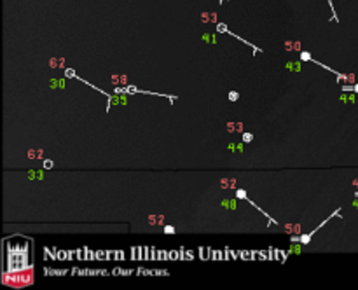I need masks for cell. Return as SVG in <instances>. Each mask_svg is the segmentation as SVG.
<instances>
[{"label": "cell", "instance_id": "6da1fadb", "mask_svg": "<svg viewBox=\"0 0 358 290\" xmlns=\"http://www.w3.org/2000/svg\"><path fill=\"white\" fill-rule=\"evenodd\" d=\"M30 266L28 243H7L5 245V273H18Z\"/></svg>", "mask_w": 358, "mask_h": 290}, {"label": "cell", "instance_id": "7a4b0ae2", "mask_svg": "<svg viewBox=\"0 0 358 290\" xmlns=\"http://www.w3.org/2000/svg\"><path fill=\"white\" fill-rule=\"evenodd\" d=\"M339 211H341V210H336L334 213H332V215H330V217H336V215H339ZM330 217H328V219H330ZM328 219H327V220H323V222H321V224L318 226L316 229H313L311 232H307V234H302V236H299V243H300V245H307V243L311 241V238H313V234H315V232H316L318 229H321V227H323V226H325V224L328 222Z\"/></svg>", "mask_w": 358, "mask_h": 290}, {"label": "cell", "instance_id": "3957f363", "mask_svg": "<svg viewBox=\"0 0 358 290\" xmlns=\"http://www.w3.org/2000/svg\"><path fill=\"white\" fill-rule=\"evenodd\" d=\"M222 206L229 208V210H236V201H232V199H225V201H222Z\"/></svg>", "mask_w": 358, "mask_h": 290}, {"label": "cell", "instance_id": "277c9868", "mask_svg": "<svg viewBox=\"0 0 358 290\" xmlns=\"http://www.w3.org/2000/svg\"><path fill=\"white\" fill-rule=\"evenodd\" d=\"M236 198H238V199H248V196H246V190L245 189H238V190H236Z\"/></svg>", "mask_w": 358, "mask_h": 290}, {"label": "cell", "instance_id": "5b68a950", "mask_svg": "<svg viewBox=\"0 0 358 290\" xmlns=\"http://www.w3.org/2000/svg\"><path fill=\"white\" fill-rule=\"evenodd\" d=\"M286 68H290V70H297V72H299V70H300V63H299V61H297V63H288V65H286Z\"/></svg>", "mask_w": 358, "mask_h": 290}, {"label": "cell", "instance_id": "8992f818", "mask_svg": "<svg viewBox=\"0 0 358 290\" xmlns=\"http://www.w3.org/2000/svg\"><path fill=\"white\" fill-rule=\"evenodd\" d=\"M252 140H253V135H252V133H248V131L243 133V142H245V143H248V142H252Z\"/></svg>", "mask_w": 358, "mask_h": 290}, {"label": "cell", "instance_id": "52a82bcc", "mask_svg": "<svg viewBox=\"0 0 358 290\" xmlns=\"http://www.w3.org/2000/svg\"><path fill=\"white\" fill-rule=\"evenodd\" d=\"M238 98H239V94H238L236 91H231V93H229V100L231 101H236Z\"/></svg>", "mask_w": 358, "mask_h": 290}, {"label": "cell", "instance_id": "ba28073f", "mask_svg": "<svg viewBox=\"0 0 358 290\" xmlns=\"http://www.w3.org/2000/svg\"><path fill=\"white\" fill-rule=\"evenodd\" d=\"M65 75H67V77H77V75H75V70H72V68H67V70H65Z\"/></svg>", "mask_w": 358, "mask_h": 290}, {"label": "cell", "instance_id": "9c48e42d", "mask_svg": "<svg viewBox=\"0 0 358 290\" xmlns=\"http://www.w3.org/2000/svg\"><path fill=\"white\" fill-rule=\"evenodd\" d=\"M341 100L342 101H355V96H353V94H349V96H344V94H342Z\"/></svg>", "mask_w": 358, "mask_h": 290}, {"label": "cell", "instance_id": "30bf717a", "mask_svg": "<svg viewBox=\"0 0 358 290\" xmlns=\"http://www.w3.org/2000/svg\"><path fill=\"white\" fill-rule=\"evenodd\" d=\"M164 232H166V234H173V232H175V227H171V226H166V227H164Z\"/></svg>", "mask_w": 358, "mask_h": 290}, {"label": "cell", "instance_id": "8fae6325", "mask_svg": "<svg viewBox=\"0 0 358 290\" xmlns=\"http://www.w3.org/2000/svg\"><path fill=\"white\" fill-rule=\"evenodd\" d=\"M300 60H309V61H311L313 58H311V54H309V52H302V54H300Z\"/></svg>", "mask_w": 358, "mask_h": 290}, {"label": "cell", "instance_id": "7c38bea8", "mask_svg": "<svg viewBox=\"0 0 358 290\" xmlns=\"http://www.w3.org/2000/svg\"><path fill=\"white\" fill-rule=\"evenodd\" d=\"M44 168H46V170H51V168H52V161H44Z\"/></svg>", "mask_w": 358, "mask_h": 290}, {"label": "cell", "instance_id": "4fadbf2b", "mask_svg": "<svg viewBox=\"0 0 358 290\" xmlns=\"http://www.w3.org/2000/svg\"><path fill=\"white\" fill-rule=\"evenodd\" d=\"M51 86H60V88H63V86H65V82H61V80H52Z\"/></svg>", "mask_w": 358, "mask_h": 290}, {"label": "cell", "instance_id": "5bb4252c", "mask_svg": "<svg viewBox=\"0 0 358 290\" xmlns=\"http://www.w3.org/2000/svg\"><path fill=\"white\" fill-rule=\"evenodd\" d=\"M217 28H218V31H227V26H225V25H218Z\"/></svg>", "mask_w": 358, "mask_h": 290}, {"label": "cell", "instance_id": "9a60e30c", "mask_svg": "<svg viewBox=\"0 0 358 290\" xmlns=\"http://www.w3.org/2000/svg\"><path fill=\"white\" fill-rule=\"evenodd\" d=\"M342 91H353V86H342Z\"/></svg>", "mask_w": 358, "mask_h": 290}, {"label": "cell", "instance_id": "2e32d148", "mask_svg": "<svg viewBox=\"0 0 358 290\" xmlns=\"http://www.w3.org/2000/svg\"><path fill=\"white\" fill-rule=\"evenodd\" d=\"M353 91H355V93H358V84H355V86H353Z\"/></svg>", "mask_w": 358, "mask_h": 290}, {"label": "cell", "instance_id": "e0dca14e", "mask_svg": "<svg viewBox=\"0 0 358 290\" xmlns=\"http://www.w3.org/2000/svg\"><path fill=\"white\" fill-rule=\"evenodd\" d=\"M353 206H357V208H358V199H355V201H353Z\"/></svg>", "mask_w": 358, "mask_h": 290}]
</instances>
